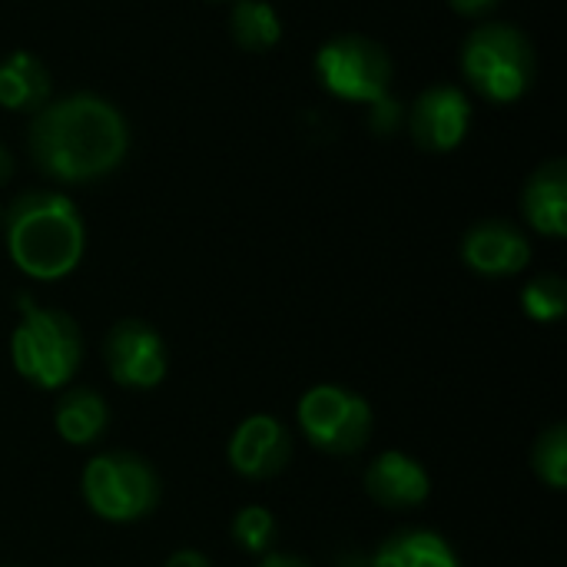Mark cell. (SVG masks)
Segmentation results:
<instances>
[{"mask_svg": "<svg viewBox=\"0 0 567 567\" xmlns=\"http://www.w3.org/2000/svg\"><path fill=\"white\" fill-rule=\"evenodd\" d=\"M458 256L482 279H512L532 266V239L508 219H478L465 229Z\"/></svg>", "mask_w": 567, "mask_h": 567, "instance_id": "cell-11", "label": "cell"}, {"mask_svg": "<svg viewBox=\"0 0 567 567\" xmlns=\"http://www.w3.org/2000/svg\"><path fill=\"white\" fill-rule=\"evenodd\" d=\"M259 567H312L306 558H299V555H289V551H269V555H262V561Z\"/></svg>", "mask_w": 567, "mask_h": 567, "instance_id": "cell-24", "label": "cell"}, {"mask_svg": "<svg viewBox=\"0 0 567 567\" xmlns=\"http://www.w3.org/2000/svg\"><path fill=\"white\" fill-rule=\"evenodd\" d=\"M80 498L106 525L146 522L163 498V485L150 458L116 449L93 455L80 472Z\"/></svg>", "mask_w": 567, "mask_h": 567, "instance_id": "cell-5", "label": "cell"}, {"mask_svg": "<svg viewBox=\"0 0 567 567\" xmlns=\"http://www.w3.org/2000/svg\"><path fill=\"white\" fill-rule=\"evenodd\" d=\"M106 375L130 392H153L169 375V346L156 326L143 319H120L103 336Z\"/></svg>", "mask_w": 567, "mask_h": 567, "instance_id": "cell-8", "label": "cell"}, {"mask_svg": "<svg viewBox=\"0 0 567 567\" xmlns=\"http://www.w3.org/2000/svg\"><path fill=\"white\" fill-rule=\"evenodd\" d=\"M10 362L17 375L40 392H63L83 365L80 322L50 306L20 296V322L10 336Z\"/></svg>", "mask_w": 567, "mask_h": 567, "instance_id": "cell-3", "label": "cell"}, {"mask_svg": "<svg viewBox=\"0 0 567 567\" xmlns=\"http://www.w3.org/2000/svg\"><path fill=\"white\" fill-rule=\"evenodd\" d=\"M296 422L302 439L332 458L359 455L375 432V412L369 399L336 382L306 389L296 402Z\"/></svg>", "mask_w": 567, "mask_h": 567, "instance_id": "cell-6", "label": "cell"}, {"mask_svg": "<svg viewBox=\"0 0 567 567\" xmlns=\"http://www.w3.org/2000/svg\"><path fill=\"white\" fill-rule=\"evenodd\" d=\"M362 485L365 495L385 512H415L432 498L429 468L402 449H389L375 455L365 468Z\"/></svg>", "mask_w": 567, "mask_h": 567, "instance_id": "cell-12", "label": "cell"}, {"mask_svg": "<svg viewBox=\"0 0 567 567\" xmlns=\"http://www.w3.org/2000/svg\"><path fill=\"white\" fill-rule=\"evenodd\" d=\"M465 83L488 103H518L538 76V53L525 30L505 20H488L468 30L458 50Z\"/></svg>", "mask_w": 567, "mask_h": 567, "instance_id": "cell-4", "label": "cell"}, {"mask_svg": "<svg viewBox=\"0 0 567 567\" xmlns=\"http://www.w3.org/2000/svg\"><path fill=\"white\" fill-rule=\"evenodd\" d=\"M316 76L326 93L346 103H375L392 90L395 63L389 50L365 33H339L316 50Z\"/></svg>", "mask_w": 567, "mask_h": 567, "instance_id": "cell-7", "label": "cell"}, {"mask_svg": "<svg viewBox=\"0 0 567 567\" xmlns=\"http://www.w3.org/2000/svg\"><path fill=\"white\" fill-rule=\"evenodd\" d=\"M532 472L535 478L551 488V492H565L567 488V425L555 422L548 429L538 432L535 445H532Z\"/></svg>", "mask_w": 567, "mask_h": 567, "instance_id": "cell-18", "label": "cell"}, {"mask_svg": "<svg viewBox=\"0 0 567 567\" xmlns=\"http://www.w3.org/2000/svg\"><path fill=\"white\" fill-rule=\"evenodd\" d=\"M229 535H233V545L243 551V555H269L276 548V538H279V525H276V515L266 508V505H243L236 515H233V525H229Z\"/></svg>", "mask_w": 567, "mask_h": 567, "instance_id": "cell-19", "label": "cell"}, {"mask_svg": "<svg viewBox=\"0 0 567 567\" xmlns=\"http://www.w3.org/2000/svg\"><path fill=\"white\" fill-rule=\"evenodd\" d=\"M472 116H475L472 100L455 83H435L422 90L412 110H405V123H409L415 146L435 156L452 153L465 143L472 130Z\"/></svg>", "mask_w": 567, "mask_h": 567, "instance_id": "cell-9", "label": "cell"}, {"mask_svg": "<svg viewBox=\"0 0 567 567\" xmlns=\"http://www.w3.org/2000/svg\"><path fill=\"white\" fill-rule=\"evenodd\" d=\"M209 3H223V0H209Z\"/></svg>", "mask_w": 567, "mask_h": 567, "instance_id": "cell-27", "label": "cell"}, {"mask_svg": "<svg viewBox=\"0 0 567 567\" xmlns=\"http://www.w3.org/2000/svg\"><path fill=\"white\" fill-rule=\"evenodd\" d=\"M502 0H449V7L458 13V17H468V20H482L488 17Z\"/></svg>", "mask_w": 567, "mask_h": 567, "instance_id": "cell-22", "label": "cell"}, {"mask_svg": "<svg viewBox=\"0 0 567 567\" xmlns=\"http://www.w3.org/2000/svg\"><path fill=\"white\" fill-rule=\"evenodd\" d=\"M53 100V80L40 56L13 50L0 60V106L10 113H37Z\"/></svg>", "mask_w": 567, "mask_h": 567, "instance_id": "cell-16", "label": "cell"}, {"mask_svg": "<svg viewBox=\"0 0 567 567\" xmlns=\"http://www.w3.org/2000/svg\"><path fill=\"white\" fill-rule=\"evenodd\" d=\"M30 163L53 183L86 186L116 173L130 153V123L100 93H66L33 113Z\"/></svg>", "mask_w": 567, "mask_h": 567, "instance_id": "cell-1", "label": "cell"}, {"mask_svg": "<svg viewBox=\"0 0 567 567\" xmlns=\"http://www.w3.org/2000/svg\"><path fill=\"white\" fill-rule=\"evenodd\" d=\"M229 33L246 53H269L282 40V17L269 0H233Z\"/></svg>", "mask_w": 567, "mask_h": 567, "instance_id": "cell-17", "label": "cell"}, {"mask_svg": "<svg viewBox=\"0 0 567 567\" xmlns=\"http://www.w3.org/2000/svg\"><path fill=\"white\" fill-rule=\"evenodd\" d=\"M3 246L10 262L33 282H60L86 252V223L60 189H23L3 209Z\"/></svg>", "mask_w": 567, "mask_h": 567, "instance_id": "cell-2", "label": "cell"}, {"mask_svg": "<svg viewBox=\"0 0 567 567\" xmlns=\"http://www.w3.org/2000/svg\"><path fill=\"white\" fill-rule=\"evenodd\" d=\"M53 429L60 442L73 449H90L110 429V405L96 389H86V385L63 389L53 405Z\"/></svg>", "mask_w": 567, "mask_h": 567, "instance_id": "cell-15", "label": "cell"}, {"mask_svg": "<svg viewBox=\"0 0 567 567\" xmlns=\"http://www.w3.org/2000/svg\"><path fill=\"white\" fill-rule=\"evenodd\" d=\"M3 209H7V206L0 203V229H3Z\"/></svg>", "mask_w": 567, "mask_h": 567, "instance_id": "cell-26", "label": "cell"}, {"mask_svg": "<svg viewBox=\"0 0 567 567\" xmlns=\"http://www.w3.org/2000/svg\"><path fill=\"white\" fill-rule=\"evenodd\" d=\"M522 312L532 322L551 326L565 319L567 312V282L558 272H538L525 282L522 289Z\"/></svg>", "mask_w": 567, "mask_h": 567, "instance_id": "cell-20", "label": "cell"}, {"mask_svg": "<svg viewBox=\"0 0 567 567\" xmlns=\"http://www.w3.org/2000/svg\"><path fill=\"white\" fill-rule=\"evenodd\" d=\"M13 169H17V166H13V156H10V150L0 143V186H7V183L13 179Z\"/></svg>", "mask_w": 567, "mask_h": 567, "instance_id": "cell-25", "label": "cell"}, {"mask_svg": "<svg viewBox=\"0 0 567 567\" xmlns=\"http://www.w3.org/2000/svg\"><path fill=\"white\" fill-rule=\"evenodd\" d=\"M369 567H465L455 545L435 528H399L372 551Z\"/></svg>", "mask_w": 567, "mask_h": 567, "instance_id": "cell-14", "label": "cell"}, {"mask_svg": "<svg viewBox=\"0 0 567 567\" xmlns=\"http://www.w3.org/2000/svg\"><path fill=\"white\" fill-rule=\"evenodd\" d=\"M296 455V439L286 429V422H279L276 415L256 412L249 419H243L226 445V462L229 468L246 478V482H272L279 478L289 462Z\"/></svg>", "mask_w": 567, "mask_h": 567, "instance_id": "cell-10", "label": "cell"}, {"mask_svg": "<svg viewBox=\"0 0 567 567\" xmlns=\"http://www.w3.org/2000/svg\"><path fill=\"white\" fill-rule=\"evenodd\" d=\"M522 216L545 239L567 236V163L561 156L542 163L522 189Z\"/></svg>", "mask_w": 567, "mask_h": 567, "instance_id": "cell-13", "label": "cell"}, {"mask_svg": "<svg viewBox=\"0 0 567 567\" xmlns=\"http://www.w3.org/2000/svg\"><path fill=\"white\" fill-rule=\"evenodd\" d=\"M0 567H17V565H0Z\"/></svg>", "mask_w": 567, "mask_h": 567, "instance_id": "cell-28", "label": "cell"}, {"mask_svg": "<svg viewBox=\"0 0 567 567\" xmlns=\"http://www.w3.org/2000/svg\"><path fill=\"white\" fill-rule=\"evenodd\" d=\"M369 126L375 136H395L405 126V106L392 90L379 96L375 103H369Z\"/></svg>", "mask_w": 567, "mask_h": 567, "instance_id": "cell-21", "label": "cell"}, {"mask_svg": "<svg viewBox=\"0 0 567 567\" xmlns=\"http://www.w3.org/2000/svg\"><path fill=\"white\" fill-rule=\"evenodd\" d=\"M163 567H213V561L203 555V551H196V548H179V551H173Z\"/></svg>", "mask_w": 567, "mask_h": 567, "instance_id": "cell-23", "label": "cell"}]
</instances>
